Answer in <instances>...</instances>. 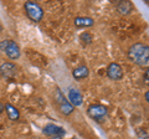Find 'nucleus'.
<instances>
[{
  "label": "nucleus",
  "mask_w": 149,
  "mask_h": 139,
  "mask_svg": "<svg viewBox=\"0 0 149 139\" xmlns=\"http://www.w3.org/2000/svg\"><path fill=\"white\" fill-rule=\"evenodd\" d=\"M55 103L57 104L58 111L63 115H70L74 109V107L66 99V97H65L62 91L58 87H56V90H55Z\"/></svg>",
  "instance_id": "3"
},
{
  "label": "nucleus",
  "mask_w": 149,
  "mask_h": 139,
  "mask_svg": "<svg viewBox=\"0 0 149 139\" xmlns=\"http://www.w3.org/2000/svg\"><path fill=\"white\" fill-rule=\"evenodd\" d=\"M50 139H63L62 137H52V138H50Z\"/></svg>",
  "instance_id": "19"
},
{
  "label": "nucleus",
  "mask_w": 149,
  "mask_h": 139,
  "mask_svg": "<svg viewBox=\"0 0 149 139\" xmlns=\"http://www.w3.org/2000/svg\"><path fill=\"white\" fill-rule=\"evenodd\" d=\"M73 22L76 27H91L95 25V20L88 16H77L74 17Z\"/></svg>",
  "instance_id": "12"
},
{
  "label": "nucleus",
  "mask_w": 149,
  "mask_h": 139,
  "mask_svg": "<svg viewBox=\"0 0 149 139\" xmlns=\"http://www.w3.org/2000/svg\"><path fill=\"white\" fill-rule=\"evenodd\" d=\"M128 58L138 66H148L149 63V47L148 45L137 42L133 44L128 50Z\"/></svg>",
  "instance_id": "1"
},
{
  "label": "nucleus",
  "mask_w": 149,
  "mask_h": 139,
  "mask_svg": "<svg viewBox=\"0 0 149 139\" xmlns=\"http://www.w3.org/2000/svg\"><path fill=\"white\" fill-rule=\"evenodd\" d=\"M72 139H78V138H72Z\"/></svg>",
  "instance_id": "21"
},
{
  "label": "nucleus",
  "mask_w": 149,
  "mask_h": 139,
  "mask_svg": "<svg viewBox=\"0 0 149 139\" xmlns=\"http://www.w3.org/2000/svg\"><path fill=\"white\" fill-rule=\"evenodd\" d=\"M68 102L73 107H78L83 103V95L80 90L77 88H70L68 91Z\"/></svg>",
  "instance_id": "9"
},
{
  "label": "nucleus",
  "mask_w": 149,
  "mask_h": 139,
  "mask_svg": "<svg viewBox=\"0 0 149 139\" xmlns=\"http://www.w3.org/2000/svg\"><path fill=\"white\" fill-rule=\"evenodd\" d=\"M0 51L6 54V56L11 60H17L20 57V47L13 40H3L0 42Z\"/></svg>",
  "instance_id": "5"
},
{
  "label": "nucleus",
  "mask_w": 149,
  "mask_h": 139,
  "mask_svg": "<svg viewBox=\"0 0 149 139\" xmlns=\"http://www.w3.org/2000/svg\"><path fill=\"white\" fill-rule=\"evenodd\" d=\"M42 133L45 136H47L50 138L52 137H63L66 136V131L62 127L55 126V124H46L42 129Z\"/></svg>",
  "instance_id": "7"
},
{
  "label": "nucleus",
  "mask_w": 149,
  "mask_h": 139,
  "mask_svg": "<svg viewBox=\"0 0 149 139\" xmlns=\"http://www.w3.org/2000/svg\"><path fill=\"white\" fill-rule=\"evenodd\" d=\"M133 9H134L133 4L130 1H127V0H120V1L117 3V11L120 15H129L133 11Z\"/></svg>",
  "instance_id": "11"
},
{
  "label": "nucleus",
  "mask_w": 149,
  "mask_h": 139,
  "mask_svg": "<svg viewBox=\"0 0 149 139\" xmlns=\"http://www.w3.org/2000/svg\"><path fill=\"white\" fill-rule=\"evenodd\" d=\"M88 76H90V70H88V67L85 66V65H81V66L72 70V77L77 81L85 80V78H87Z\"/></svg>",
  "instance_id": "10"
},
{
  "label": "nucleus",
  "mask_w": 149,
  "mask_h": 139,
  "mask_svg": "<svg viewBox=\"0 0 149 139\" xmlns=\"http://www.w3.org/2000/svg\"><path fill=\"white\" fill-rule=\"evenodd\" d=\"M148 76H149V70H146V72H144V76H143V80H144V83H146V85H148V83H149Z\"/></svg>",
  "instance_id": "15"
},
{
  "label": "nucleus",
  "mask_w": 149,
  "mask_h": 139,
  "mask_svg": "<svg viewBox=\"0 0 149 139\" xmlns=\"http://www.w3.org/2000/svg\"><path fill=\"white\" fill-rule=\"evenodd\" d=\"M1 31H3V25L0 24V32H1Z\"/></svg>",
  "instance_id": "20"
},
{
  "label": "nucleus",
  "mask_w": 149,
  "mask_h": 139,
  "mask_svg": "<svg viewBox=\"0 0 149 139\" xmlns=\"http://www.w3.org/2000/svg\"><path fill=\"white\" fill-rule=\"evenodd\" d=\"M123 68L117 62H111L107 67V76L112 81H119L123 78Z\"/></svg>",
  "instance_id": "6"
},
{
  "label": "nucleus",
  "mask_w": 149,
  "mask_h": 139,
  "mask_svg": "<svg viewBox=\"0 0 149 139\" xmlns=\"http://www.w3.org/2000/svg\"><path fill=\"white\" fill-rule=\"evenodd\" d=\"M87 114L90 118L95 119L97 123H102L108 115V108L103 104H91L87 108Z\"/></svg>",
  "instance_id": "4"
},
{
  "label": "nucleus",
  "mask_w": 149,
  "mask_h": 139,
  "mask_svg": "<svg viewBox=\"0 0 149 139\" xmlns=\"http://www.w3.org/2000/svg\"><path fill=\"white\" fill-rule=\"evenodd\" d=\"M24 10L26 16L29 17L31 21L34 22H40L44 17V9L40 4L36 1H26L24 4Z\"/></svg>",
  "instance_id": "2"
},
{
  "label": "nucleus",
  "mask_w": 149,
  "mask_h": 139,
  "mask_svg": "<svg viewBox=\"0 0 149 139\" xmlns=\"http://www.w3.org/2000/svg\"><path fill=\"white\" fill-rule=\"evenodd\" d=\"M4 111H6L8 118L13 120V122H16V120H19V118H20V112L17 111L15 106H13L10 103H6L4 106Z\"/></svg>",
  "instance_id": "13"
},
{
  "label": "nucleus",
  "mask_w": 149,
  "mask_h": 139,
  "mask_svg": "<svg viewBox=\"0 0 149 139\" xmlns=\"http://www.w3.org/2000/svg\"><path fill=\"white\" fill-rule=\"evenodd\" d=\"M144 97H146V101H147V102H149V92H148V91L146 92V95H144Z\"/></svg>",
  "instance_id": "18"
},
{
  "label": "nucleus",
  "mask_w": 149,
  "mask_h": 139,
  "mask_svg": "<svg viewBox=\"0 0 149 139\" xmlns=\"http://www.w3.org/2000/svg\"><path fill=\"white\" fill-rule=\"evenodd\" d=\"M138 136L141 137V138H146V139L148 138L147 132H144V133H143V132H142V129H138Z\"/></svg>",
  "instance_id": "16"
},
{
  "label": "nucleus",
  "mask_w": 149,
  "mask_h": 139,
  "mask_svg": "<svg viewBox=\"0 0 149 139\" xmlns=\"http://www.w3.org/2000/svg\"><path fill=\"white\" fill-rule=\"evenodd\" d=\"M3 112H4V104L0 102V114H1Z\"/></svg>",
  "instance_id": "17"
},
{
  "label": "nucleus",
  "mask_w": 149,
  "mask_h": 139,
  "mask_svg": "<svg viewBox=\"0 0 149 139\" xmlns=\"http://www.w3.org/2000/svg\"><path fill=\"white\" fill-rule=\"evenodd\" d=\"M16 71H17L16 66L11 62H3L0 65V75L4 78L10 80V78H13L16 75Z\"/></svg>",
  "instance_id": "8"
},
{
  "label": "nucleus",
  "mask_w": 149,
  "mask_h": 139,
  "mask_svg": "<svg viewBox=\"0 0 149 139\" xmlns=\"http://www.w3.org/2000/svg\"><path fill=\"white\" fill-rule=\"evenodd\" d=\"M80 40L85 45H90V44H92V41H93V36L90 34V32H82V34L80 35Z\"/></svg>",
  "instance_id": "14"
}]
</instances>
